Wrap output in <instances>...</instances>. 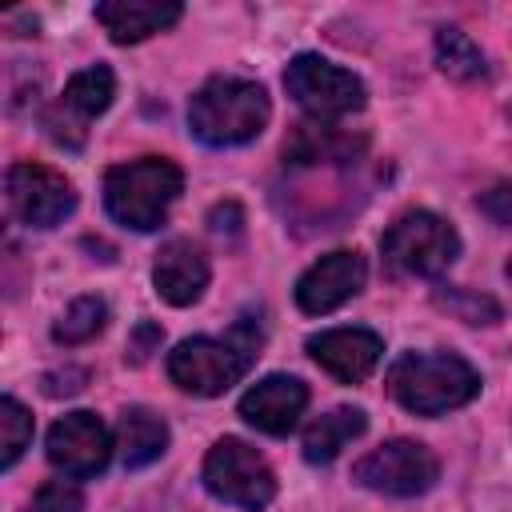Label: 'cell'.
I'll use <instances>...</instances> for the list:
<instances>
[{"instance_id": "obj_1", "label": "cell", "mask_w": 512, "mask_h": 512, "mask_svg": "<svg viewBox=\"0 0 512 512\" xmlns=\"http://www.w3.org/2000/svg\"><path fill=\"white\" fill-rule=\"evenodd\" d=\"M268 116V92L240 76H212L188 100V128L208 148H236L256 140L268 128Z\"/></svg>"}, {"instance_id": "obj_2", "label": "cell", "mask_w": 512, "mask_h": 512, "mask_svg": "<svg viewBox=\"0 0 512 512\" xmlns=\"http://www.w3.org/2000/svg\"><path fill=\"white\" fill-rule=\"evenodd\" d=\"M388 392L416 416H444L476 400L480 376L456 352H404L388 368Z\"/></svg>"}, {"instance_id": "obj_3", "label": "cell", "mask_w": 512, "mask_h": 512, "mask_svg": "<svg viewBox=\"0 0 512 512\" xmlns=\"http://www.w3.org/2000/svg\"><path fill=\"white\" fill-rule=\"evenodd\" d=\"M180 192H184V176L164 156H140V160L108 168L104 176V208L116 224L132 232L160 228Z\"/></svg>"}, {"instance_id": "obj_4", "label": "cell", "mask_w": 512, "mask_h": 512, "mask_svg": "<svg viewBox=\"0 0 512 512\" xmlns=\"http://www.w3.org/2000/svg\"><path fill=\"white\" fill-rule=\"evenodd\" d=\"M380 252H384V260H388L392 272L432 280V276H440V272H448V268L456 264V256H460V236H456V228H452L444 216L416 208V212H404V216L384 232Z\"/></svg>"}, {"instance_id": "obj_5", "label": "cell", "mask_w": 512, "mask_h": 512, "mask_svg": "<svg viewBox=\"0 0 512 512\" xmlns=\"http://www.w3.org/2000/svg\"><path fill=\"white\" fill-rule=\"evenodd\" d=\"M204 488L216 500L232 504V508L260 512L276 496V476H272L268 460L252 444H244L236 436H224L204 456Z\"/></svg>"}, {"instance_id": "obj_6", "label": "cell", "mask_w": 512, "mask_h": 512, "mask_svg": "<svg viewBox=\"0 0 512 512\" xmlns=\"http://www.w3.org/2000/svg\"><path fill=\"white\" fill-rule=\"evenodd\" d=\"M284 88L288 96L320 124V120H340L364 108V80L316 52H300L284 68Z\"/></svg>"}, {"instance_id": "obj_7", "label": "cell", "mask_w": 512, "mask_h": 512, "mask_svg": "<svg viewBox=\"0 0 512 512\" xmlns=\"http://www.w3.org/2000/svg\"><path fill=\"white\" fill-rule=\"evenodd\" d=\"M252 360V344H236V340H216V336H192L180 340L168 352V376L180 392L192 396H220L228 392Z\"/></svg>"}, {"instance_id": "obj_8", "label": "cell", "mask_w": 512, "mask_h": 512, "mask_svg": "<svg viewBox=\"0 0 512 512\" xmlns=\"http://www.w3.org/2000/svg\"><path fill=\"white\" fill-rule=\"evenodd\" d=\"M356 484L380 496H420L440 480V460L420 440H388L372 452H364L352 468Z\"/></svg>"}, {"instance_id": "obj_9", "label": "cell", "mask_w": 512, "mask_h": 512, "mask_svg": "<svg viewBox=\"0 0 512 512\" xmlns=\"http://www.w3.org/2000/svg\"><path fill=\"white\" fill-rule=\"evenodd\" d=\"M4 192H8L12 216L20 224H28V228H56L76 208L72 180L64 172H56L48 164H32V160H20V164L8 168Z\"/></svg>"}, {"instance_id": "obj_10", "label": "cell", "mask_w": 512, "mask_h": 512, "mask_svg": "<svg viewBox=\"0 0 512 512\" xmlns=\"http://www.w3.org/2000/svg\"><path fill=\"white\" fill-rule=\"evenodd\" d=\"M112 448V432L96 412H68L48 428V460L72 480L104 472Z\"/></svg>"}, {"instance_id": "obj_11", "label": "cell", "mask_w": 512, "mask_h": 512, "mask_svg": "<svg viewBox=\"0 0 512 512\" xmlns=\"http://www.w3.org/2000/svg\"><path fill=\"white\" fill-rule=\"evenodd\" d=\"M364 256L352 248H336L328 256H320L300 280H296V304L308 316H324L332 308H340L344 300H352L364 288Z\"/></svg>"}, {"instance_id": "obj_12", "label": "cell", "mask_w": 512, "mask_h": 512, "mask_svg": "<svg viewBox=\"0 0 512 512\" xmlns=\"http://www.w3.org/2000/svg\"><path fill=\"white\" fill-rule=\"evenodd\" d=\"M308 356L340 384H360L376 372L384 340L372 328H324L308 336Z\"/></svg>"}, {"instance_id": "obj_13", "label": "cell", "mask_w": 512, "mask_h": 512, "mask_svg": "<svg viewBox=\"0 0 512 512\" xmlns=\"http://www.w3.org/2000/svg\"><path fill=\"white\" fill-rule=\"evenodd\" d=\"M304 408H308V384L288 372H272L240 396V416L268 436H288L300 424Z\"/></svg>"}, {"instance_id": "obj_14", "label": "cell", "mask_w": 512, "mask_h": 512, "mask_svg": "<svg viewBox=\"0 0 512 512\" xmlns=\"http://www.w3.org/2000/svg\"><path fill=\"white\" fill-rule=\"evenodd\" d=\"M208 256L192 244V240H168L160 252H156V264H152V284H156V296L172 308H188L204 296L208 288Z\"/></svg>"}, {"instance_id": "obj_15", "label": "cell", "mask_w": 512, "mask_h": 512, "mask_svg": "<svg viewBox=\"0 0 512 512\" xmlns=\"http://www.w3.org/2000/svg\"><path fill=\"white\" fill-rule=\"evenodd\" d=\"M180 12L184 8L176 0H104V4H96V20L116 44H140V40L172 28L180 20Z\"/></svg>"}, {"instance_id": "obj_16", "label": "cell", "mask_w": 512, "mask_h": 512, "mask_svg": "<svg viewBox=\"0 0 512 512\" xmlns=\"http://www.w3.org/2000/svg\"><path fill=\"white\" fill-rule=\"evenodd\" d=\"M368 416L364 408H332L324 416H316L304 428V460L308 464H332L356 436H364Z\"/></svg>"}, {"instance_id": "obj_17", "label": "cell", "mask_w": 512, "mask_h": 512, "mask_svg": "<svg viewBox=\"0 0 512 512\" xmlns=\"http://www.w3.org/2000/svg\"><path fill=\"white\" fill-rule=\"evenodd\" d=\"M116 448L124 468H148L168 448V424L148 408H128L116 428Z\"/></svg>"}, {"instance_id": "obj_18", "label": "cell", "mask_w": 512, "mask_h": 512, "mask_svg": "<svg viewBox=\"0 0 512 512\" xmlns=\"http://www.w3.org/2000/svg\"><path fill=\"white\" fill-rule=\"evenodd\" d=\"M112 96H116V76H112L108 64L80 68V72H72L68 84H64V108H72V112L84 116V120L108 112Z\"/></svg>"}, {"instance_id": "obj_19", "label": "cell", "mask_w": 512, "mask_h": 512, "mask_svg": "<svg viewBox=\"0 0 512 512\" xmlns=\"http://www.w3.org/2000/svg\"><path fill=\"white\" fill-rule=\"evenodd\" d=\"M436 64H440L444 76H452L460 84L484 80V72H488V60H484L480 44L460 28H440L436 32Z\"/></svg>"}, {"instance_id": "obj_20", "label": "cell", "mask_w": 512, "mask_h": 512, "mask_svg": "<svg viewBox=\"0 0 512 512\" xmlns=\"http://www.w3.org/2000/svg\"><path fill=\"white\" fill-rule=\"evenodd\" d=\"M356 148L360 144L352 136H344L340 128H332V124H300L284 152L300 164H312V160H344Z\"/></svg>"}, {"instance_id": "obj_21", "label": "cell", "mask_w": 512, "mask_h": 512, "mask_svg": "<svg viewBox=\"0 0 512 512\" xmlns=\"http://www.w3.org/2000/svg\"><path fill=\"white\" fill-rule=\"evenodd\" d=\"M104 320H108V308H104V300L100 296H76L68 308H64V316L56 320V328H52V340L56 344H88L100 328H104Z\"/></svg>"}, {"instance_id": "obj_22", "label": "cell", "mask_w": 512, "mask_h": 512, "mask_svg": "<svg viewBox=\"0 0 512 512\" xmlns=\"http://www.w3.org/2000/svg\"><path fill=\"white\" fill-rule=\"evenodd\" d=\"M28 444H32V412L16 396H4L0 400V468H12Z\"/></svg>"}, {"instance_id": "obj_23", "label": "cell", "mask_w": 512, "mask_h": 512, "mask_svg": "<svg viewBox=\"0 0 512 512\" xmlns=\"http://www.w3.org/2000/svg\"><path fill=\"white\" fill-rule=\"evenodd\" d=\"M28 512H84V492L72 480H48L28 500Z\"/></svg>"}, {"instance_id": "obj_24", "label": "cell", "mask_w": 512, "mask_h": 512, "mask_svg": "<svg viewBox=\"0 0 512 512\" xmlns=\"http://www.w3.org/2000/svg\"><path fill=\"white\" fill-rule=\"evenodd\" d=\"M440 304H448L452 312H460V320H468V324H492L500 316L496 300L472 296V292H448V296H440Z\"/></svg>"}, {"instance_id": "obj_25", "label": "cell", "mask_w": 512, "mask_h": 512, "mask_svg": "<svg viewBox=\"0 0 512 512\" xmlns=\"http://www.w3.org/2000/svg\"><path fill=\"white\" fill-rule=\"evenodd\" d=\"M480 212L492 220V224H500V228H512V180H500V184H492L488 192H480Z\"/></svg>"}, {"instance_id": "obj_26", "label": "cell", "mask_w": 512, "mask_h": 512, "mask_svg": "<svg viewBox=\"0 0 512 512\" xmlns=\"http://www.w3.org/2000/svg\"><path fill=\"white\" fill-rule=\"evenodd\" d=\"M508 276H512V260H508Z\"/></svg>"}]
</instances>
